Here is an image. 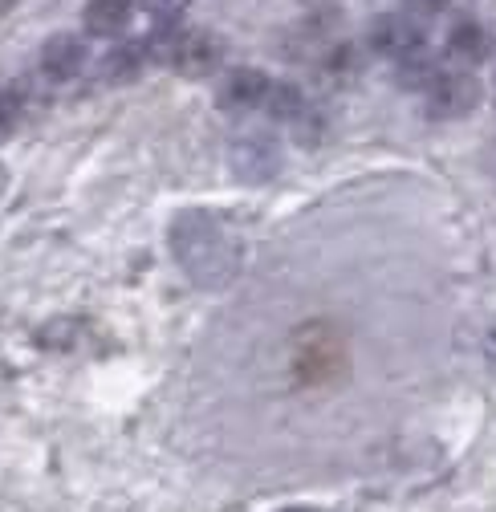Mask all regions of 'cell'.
Wrapping results in <instances>:
<instances>
[{"label":"cell","mask_w":496,"mask_h":512,"mask_svg":"<svg viewBox=\"0 0 496 512\" xmlns=\"http://www.w3.org/2000/svg\"><path fill=\"white\" fill-rule=\"evenodd\" d=\"M171 256L200 289H220L240 265V244L212 212H179L171 224Z\"/></svg>","instance_id":"6da1fadb"},{"label":"cell","mask_w":496,"mask_h":512,"mask_svg":"<svg viewBox=\"0 0 496 512\" xmlns=\"http://www.w3.org/2000/svg\"><path fill=\"white\" fill-rule=\"evenodd\" d=\"M167 66L183 78H208L224 61V41L208 29H167L163 37Z\"/></svg>","instance_id":"7a4b0ae2"},{"label":"cell","mask_w":496,"mask_h":512,"mask_svg":"<svg viewBox=\"0 0 496 512\" xmlns=\"http://www.w3.org/2000/svg\"><path fill=\"white\" fill-rule=\"evenodd\" d=\"M366 45L375 49L379 57H395V61H403L407 53H415V49L427 45V29H423L419 17H411V13H383V17L370 21V29H366Z\"/></svg>","instance_id":"3957f363"},{"label":"cell","mask_w":496,"mask_h":512,"mask_svg":"<svg viewBox=\"0 0 496 512\" xmlns=\"http://www.w3.org/2000/svg\"><path fill=\"white\" fill-rule=\"evenodd\" d=\"M480 98H484V86L468 70H452L427 90V114L440 122H456V118H468L480 106Z\"/></svg>","instance_id":"277c9868"},{"label":"cell","mask_w":496,"mask_h":512,"mask_svg":"<svg viewBox=\"0 0 496 512\" xmlns=\"http://www.w3.org/2000/svg\"><path fill=\"white\" fill-rule=\"evenodd\" d=\"M281 167V147L269 139V135H244L240 143H232V171L244 179V183H265L273 179Z\"/></svg>","instance_id":"5b68a950"},{"label":"cell","mask_w":496,"mask_h":512,"mask_svg":"<svg viewBox=\"0 0 496 512\" xmlns=\"http://www.w3.org/2000/svg\"><path fill=\"white\" fill-rule=\"evenodd\" d=\"M269 78L261 74V70H232L224 82H220V90H216V106L224 110V114H248V110H257V106H265V98H269Z\"/></svg>","instance_id":"8992f818"},{"label":"cell","mask_w":496,"mask_h":512,"mask_svg":"<svg viewBox=\"0 0 496 512\" xmlns=\"http://www.w3.org/2000/svg\"><path fill=\"white\" fill-rule=\"evenodd\" d=\"M86 66V41L78 33H57L41 45V70L53 78V82H70L78 78Z\"/></svg>","instance_id":"52a82bcc"},{"label":"cell","mask_w":496,"mask_h":512,"mask_svg":"<svg viewBox=\"0 0 496 512\" xmlns=\"http://www.w3.org/2000/svg\"><path fill=\"white\" fill-rule=\"evenodd\" d=\"M135 21L131 0H90L82 9V25L90 37H122Z\"/></svg>","instance_id":"ba28073f"},{"label":"cell","mask_w":496,"mask_h":512,"mask_svg":"<svg viewBox=\"0 0 496 512\" xmlns=\"http://www.w3.org/2000/svg\"><path fill=\"white\" fill-rule=\"evenodd\" d=\"M444 53L456 61L460 70H476L480 61H488V53H492V37H488L476 21H460V25L448 33Z\"/></svg>","instance_id":"9c48e42d"},{"label":"cell","mask_w":496,"mask_h":512,"mask_svg":"<svg viewBox=\"0 0 496 512\" xmlns=\"http://www.w3.org/2000/svg\"><path fill=\"white\" fill-rule=\"evenodd\" d=\"M440 78H444L440 57H436V53H427V45H423V49H415V53H407V57L399 61V86H403V90L427 94V90L436 86Z\"/></svg>","instance_id":"30bf717a"},{"label":"cell","mask_w":496,"mask_h":512,"mask_svg":"<svg viewBox=\"0 0 496 512\" xmlns=\"http://www.w3.org/2000/svg\"><path fill=\"white\" fill-rule=\"evenodd\" d=\"M305 110H309V106H305V94H301L293 82H273V86H269L265 114H269L273 122H297Z\"/></svg>","instance_id":"8fae6325"},{"label":"cell","mask_w":496,"mask_h":512,"mask_svg":"<svg viewBox=\"0 0 496 512\" xmlns=\"http://www.w3.org/2000/svg\"><path fill=\"white\" fill-rule=\"evenodd\" d=\"M143 57H147L143 45H118V49H110L102 57V78L106 82H131L143 70Z\"/></svg>","instance_id":"7c38bea8"},{"label":"cell","mask_w":496,"mask_h":512,"mask_svg":"<svg viewBox=\"0 0 496 512\" xmlns=\"http://www.w3.org/2000/svg\"><path fill=\"white\" fill-rule=\"evenodd\" d=\"M21 122V98L13 90H0V143H5Z\"/></svg>","instance_id":"4fadbf2b"},{"label":"cell","mask_w":496,"mask_h":512,"mask_svg":"<svg viewBox=\"0 0 496 512\" xmlns=\"http://www.w3.org/2000/svg\"><path fill=\"white\" fill-rule=\"evenodd\" d=\"M407 5H411L415 13H440V9L452 5V0H407Z\"/></svg>","instance_id":"5bb4252c"},{"label":"cell","mask_w":496,"mask_h":512,"mask_svg":"<svg viewBox=\"0 0 496 512\" xmlns=\"http://www.w3.org/2000/svg\"><path fill=\"white\" fill-rule=\"evenodd\" d=\"M151 5H155V9H163V13H175V9L188 5V0H151Z\"/></svg>","instance_id":"9a60e30c"},{"label":"cell","mask_w":496,"mask_h":512,"mask_svg":"<svg viewBox=\"0 0 496 512\" xmlns=\"http://www.w3.org/2000/svg\"><path fill=\"white\" fill-rule=\"evenodd\" d=\"M484 350L492 354V362H496V322L488 326V334H484Z\"/></svg>","instance_id":"2e32d148"},{"label":"cell","mask_w":496,"mask_h":512,"mask_svg":"<svg viewBox=\"0 0 496 512\" xmlns=\"http://www.w3.org/2000/svg\"><path fill=\"white\" fill-rule=\"evenodd\" d=\"M5 187H9V171L0 167V196H5Z\"/></svg>","instance_id":"e0dca14e"},{"label":"cell","mask_w":496,"mask_h":512,"mask_svg":"<svg viewBox=\"0 0 496 512\" xmlns=\"http://www.w3.org/2000/svg\"><path fill=\"white\" fill-rule=\"evenodd\" d=\"M9 5H13V0H0V13H5V9H9Z\"/></svg>","instance_id":"ac0fdd59"}]
</instances>
